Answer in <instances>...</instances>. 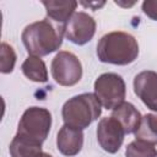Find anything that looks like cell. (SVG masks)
<instances>
[{
    "mask_svg": "<svg viewBox=\"0 0 157 157\" xmlns=\"http://www.w3.org/2000/svg\"><path fill=\"white\" fill-rule=\"evenodd\" d=\"M64 25L55 23L48 17L33 22L22 32V43L29 55L44 56L58 50L63 43Z\"/></svg>",
    "mask_w": 157,
    "mask_h": 157,
    "instance_id": "1",
    "label": "cell"
},
{
    "mask_svg": "<svg viewBox=\"0 0 157 157\" xmlns=\"http://www.w3.org/2000/svg\"><path fill=\"white\" fill-rule=\"evenodd\" d=\"M139 55L136 39L126 32L115 31L104 34L97 44V56L102 63L128 65Z\"/></svg>",
    "mask_w": 157,
    "mask_h": 157,
    "instance_id": "2",
    "label": "cell"
},
{
    "mask_svg": "<svg viewBox=\"0 0 157 157\" xmlns=\"http://www.w3.org/2000/svg\"><path fill=\"white\" fill-rule=\"evenodd\" d=\"M101 103L93 93H82L65 102L61 115L65 125L83 130L102 113Z\"/></svg>",
    "mask_w": 157,
    "mask_h": 157,
    "instance_id": "3",
    "label": "cell"
},
{
    "mask_svg": "<svg viewBox=\"0 0 157 157\" xmlns=\"http://www.w3.org/2000/svg\"><path fill=\"white\" fill-rule=\"evenodd\" d=\"M52 126V114L48 109L40 107H31L22 114L17 134L33 140L38 144H43L49 134Z\"/></svg>",
    "mask_w": 157,
    "mask_h": 157,
    "instance_id": "4",
    "label": "cell"
},
{
    "mask_svg": "<svg viewBox=\"0 0 157 157\" xmlns=\"http://www.w3.org/2000/svg\"><path fill=\"white\" fill-rule=\"evenodd\" d=\"M126 93L123 77L114 72H105L94 81V96L105 109H114L124 102Z\"/></svg>",
    "mask_w": 157,
    "mask_h": 157,
    "instance_id": "5",
    "label": "cell"
},
{
    "mask_svg": "<svg viewBox=\"0 0 157 157\" xmlns=\"http://www.w3.org/2000/svg\"><path fill=\"white\" fill-rule=\"evenodd\" d=\"M50 70L54 81L60 86H74L82 77V65L78 58L65 50L54 56Z\"/></svg>",
    "mask_w": 157,
    "mask_h": 157,
    "instance_id": "6",
    "label": "cell"
},
{
    "mask_svg": "<svg viewBox=\"0 0 157 157\" xmlns=\"http://www.w3.org/2000/svg\"><path fill=\"white\" fill-rule=\"evenodd\" d=\"M96 33V22L86 12H75L64 27V36L77 45L88 43Z\"/></svg>",
    "mask_w": 157,
    "mask_h": 157,
    "instance_id": "7",
    "label": "cell"
},
{
    "mask_svg": "<svg viewBox=\"0 0 157 157\" xmlns=\"http://www.w3.org/2000/svg\"><path fill=\"white\" fill-rule=\"evenodd\" d=\"M125 131L121 124L113 117L102 118L97 125V140L108 153H115L123 145Z\"/></svg>",
    "mask_w": 157,
    "mask_h": 157,
    "instance_id": "8",
    "label": "cell"
},
{
    "mask_svg": "<svg viewBox=\"0 0 157 157\" xmlns=\"http://www.w3.org/2000/svg\"><path fill=\"white\" fill-rule=\"evenodd\" d=\"M134 92L151 110L157 112V72L146 70L134 78Z\"/></svg>",
    "mask_w": 157,
    "mask_h": 157,
    "instance_id": "9",
    "label": "cell"
},
{
    "mask_svg": "<svg viewBox=\"0 0 157 157\" xmlns=\"http://www.w3.org/2000/svg\"><path fill=\"white\" fill-rule=\"evenodd\" d=\"M56 146L61 155L72 157L76 156L83 146V132L80 129L63 125L56 136Z\"/></svg>",
    "mask_w": 157,
    "mask_h": 157,
    "instance_id": "10",
    "label": "cell"
},
{
    "mask_svg": "<svg viewBox=\"0 0 157 157\" xmlns=\"http://www.w3.org/2000/svg\"><path fill=\"white\" fill-rule=\"evenodd\" d=\"M112 117L121 124L125 134L135 132L142 119L140 112L129 102H123L120 105L114 108Z\"/></svg>",
    "mask_w": 157,
    "mask_h": 157,
    "instance_id": "11",
    "label": "cell"
},
{
    "mask_svg": "<svg viewBox=\"0 0 157 157\" xmlns=\"http://www.w3.org/2000/svg\"><path fill=\"white\" fill-rule=\"evenodd\" d=\"M45 7L47 17L55 23L66 25L70 17L75 13L77 2L74 0L69 1H42Z\"/></svg>",
    "mask_w": 157,
    "mask_h": 157,
    "instance_id": "12",
    "label": "cell"
},
{
    "mask_svg": "<svg viewBox=\"0 0 157 157\" xmlns=\"http://www.w3.org/2000/svg\"><path fill=\"white\" fill-rule=\"evenodd\" d=\"M9 151L11 157H42V144L23 137L18 134L12 139Z\"/></svg>",
    "mask_w": 157,
    "mask_h": 157,
    "instance_id": "13",
    "label": "cell"
},
{
    "mask_svg": "<svg viewBox=\"0 0 157 157\" xmlns=\"http://www.w3.org/2000/svg\"><path fill=\"white\" fill-rule=\"evenodd\" d=\"M23 75L34 82H47L48 80V71L44 61L39 56L29 55L23 61L22 66Z\"/></svg>",
    "mask_w": 157,
    "mask_h": 157,
    "instance_id": "14",
    "label": "cell"
},
{
    "mask_svg": "<svg viewBox=\"0 0 157 157\" xmlns=\"http://www.w3.org/2000/svg\"><path fill=\"white\" fill-rule=\"evenodd\" d=\"M136 140H141L148 144H157V115L146 114L142 117L137 130L134 132Z\"/></svg>",
    "mask_w": 157,
    "mask_h": 157,
    "instance_id": "15",
    "label": "cell"
},
{
    "mask_svg": "<svg viewBox=\"0 0 157 157\" xmlns=\"http://www.w3.org/2000/svg\"><path fill=\"white\" fill-rule=\"evenodd\" d=\"M125 157H157V150L152 144L134 140L126 146Z\"/></svg>",
    "mask_w": 157,
    "mask_h": 157,
    "instance_id": "16",
    "label": "cell"
},
{
    "mask_svg": "<svg viewBox=\"0 0 157 157\" xmlns=\"http://www.w3.org/2000/svg\"><path fill=\"white\" fill-rule=\"evenodd\" d=\"M16 63V54L13 48L2 42L1 43V50H0V71L2 74H9L13 70Z\"/></svg>",
    "mask_w": 157,
    "mask_h": 157,
    "instance_id": "17",
    "label": "cell"
},
{
    "mask_svg": "<svg viewBox=\"0 0 157 157\" xmlns=\"http://www.w3.org/2000/svg\"><path fill=\"white\" fill-rule=\"evenodd\" d=\"M142 11L150 18L157 21V0H146L142 2Z\"/></svg>",
    "mask_w": 157,
    "mask_h": 157,
    "instance_id": "18",
    "label": "cell"
},
{
    "mask_svg": "<svg viewBox=\"0 0 157 157\" xmlns=\"http://www.w3.org/2000/svg\"><path fill=\"white\" fill-rule=\"evenodd\" d=\"M42 157H53V156H52V155H49V153H44V152H43Z\"/></svg>",
    "mask_w": 157,
    "mask_h": 157,
    "instance_id": "19",
    "label": "cell"
}]
</instances>
